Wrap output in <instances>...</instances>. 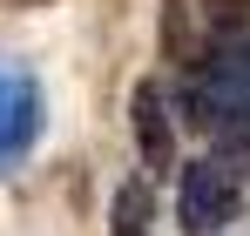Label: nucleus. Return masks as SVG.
I'll list each match as a JSON object with an SVG mask.
<instances>
[{"mask_svg": "<svg viewBox=\"0 0 250 236\" xmlns=\"http://www.w3.org/2000/svg\"><path fill=\"white\" fill-rule=\"evenodd\" d=\"M149 216H156L149 182H122L115 189V236H149Z\"/></svg>", "mask_w": 250, "mask_h": 236, "instance_id": "5", "label": "nucleus"}, {"mask_svg": "<svg viewBox=\"0 0 250 236\" xmlns=\"http://www.w3.org/2000/svg\"><path fill=\"white\" fill-rule=\"evenodd\" d=\"M189 108H196V121L209 128L216 149L250 156V34L244 40H223L203 68H196Z\"/></svg>", "mask_w": 250, "mask_h": 236, "instance_id": "1", "label": "nucleus"}, {"mask_svg": "<svg viewBox=\"0 0 250 236\" xmlns=\"http://www.w3.org/2000/svg\"><path fill=\"white\" fill-rule=\"evenodd\" d=\"M244 209V176L230 169L223 156H203L183 169V189H176V223L189 236H216L223 223H237Z\"/></svg>", "mask_w": 250, "mask_h": 236, "instance_id": "2", "label": "nucleus"}, {"mask_svg": "<svg viewBox=\"0 0 250 236\" xmlns=\"http://www.w3.org/2000/svg\"><path fill=\"white\" fill-rule=\"evenodd\" d=\"M128 115H135V149H142V162H149V169H163V162H169V149H176L163 81H135V95H128Z\"/></svg>", "mask_w": 250, "mask_h": 236, "instance_id": "4", "label": "nucleus"}, {"mask_svg": "<svg viewBox=\"0 0 250 236\" xmlns=\"http://www.w3.org/2000/svg\"><path fill=\"white\" fill-rule=\"evenodd\" d=\"M41 135V88L21 68H0V176H14Z\"/></svg>", "mask_w": 250, "mask_h": 236, "instance_id": "3", "label": "nucleus"}]
</instances>
